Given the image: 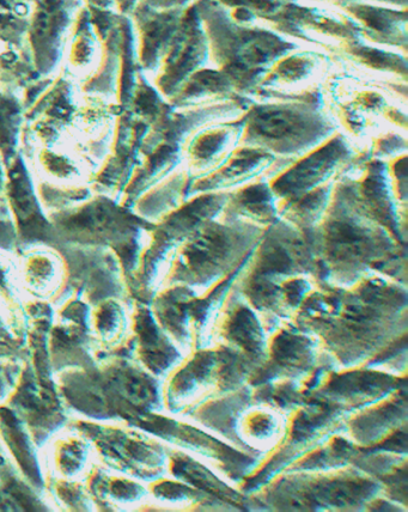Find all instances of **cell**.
Here are the masks:
<instances>
[{
	"instance_id": "277c9868",
	"label": "cell",
	"mask_w": 408,
	"mask_h": 512,
	"mask_svg": "<svg viewBox=\"0 0 408 512\" xmlns=\"http://www.w3.org/2000/svg\"><path fill=\"white\" fill-rule=\"evenodd\" d=\"M264 233L259 225L240 219H209L176 246L158 290L180 285L207 294L245 264Z\"/></svg>"
},
{
	"instance_id": "d4e9b609",
	"label": "cell",
	"mask_w": 408,
	"mask_h": 512,
	"mask_svg": "<svg viewBox=\"0 0 408 512\" xmlns=\"http://www.w3.org/2000/svg\"><path fill=\"white\" fill-rule=\"evenodd\" d=\"M273 155L269 152L253 149L243 148L236 152L234 156L230 157L225 166L216 170L210 176V179H203L197 182L194 186V191L207 192L217 190L229 185H235L237 182L251 179L252 176L257 175L261 170L269 167L273 162Z\"/></svg>"
},
{
	"instance_id": "6da1fadb",
	"label": "cell",
	"mask_w": 408,
	"mask_h": 512,
	"mask_svg": "<svg viewBox=\"0 0 408 512\" xmlns=\"http://www.w3.org/2000/svg\"><path fill=\"white\" fill-rule=\"evenodd\" d=\"M294 322L319 340L337 369L373 368L407 350V289L373 274L339 288L320 283Z\"/></svg>"
},
{
	"instance_id": "3957f363",
	"label": "cell",
	"mask_w": 408,
	"mask_h": 512,
	"mask_svg": "<svg viewBox=\"0 0 408 512\" xmlns=\"http://www.w3.org/2000/svg\"><path fill=\"white\" fill-rule=\"evenodd\" d=\"M162 382L125 352L106 363L58 376L60 394L72 410L127 425L145 414L164 412Z\"/></svg>"
},
{
	"instance_id": "ba28073f",
	"label": "cell",
	"mask_w": 408,
	"mask_h": 512,
	"mask_svg": "<svg viewBox=\"0 0 408 512\" xmlns=\"http://www.w3.org/2000/svg\"><path fill=\"white\" fill-rule=\"evenodd\" d=\"M242 266L205 295L174 285L157 290L151 297L149 306L158 325L185 356L213 346L218 315Z\"/></svg>"
},
{
	"instance_id": "4dcf8cb0",
	"label": "cell",
	"mask_w": 408,
	"mask_h": 512,
	"mask_svg": "<svg viewBox=\"0 0 408 512\" xmlns=\"http://www.w3.org/2000/svg\"><path fill=\"white\" fill-rule=\"evenodd\" d=\"M22 108L14 96L0 94V156L8 167L21 152Z\"/></svg>"
},
{
	"instance_id": "cb8c5ba5",
	"label": "cell",
	"mask_w": 408,
	"mask_h": 512,
	"mask_svg": "<svg viewBox=\"0 0 408 512\" xmlns=\"http://www.w3.org/2000/svg\"><path fill=\"white\" fill-rule=\"evenodd\" d=\"M93 308L91 325H93L96 340L112 349L123 345L125 350L131 334L129 302L109 298Z\"/></svg>"
},
{
	"instance_id": "e575fe53",
	"label": "cell",
	"mask_w": 408,
	"mask_h": 512,
	"mask_svg": "<svg viewBox=\"0 0 408 512\" xmlns=\"http://www.w3.org/2000/svg\"><path fill=\"white\" fill-rule=\"evenodd\" d=\"M52 490L66 507L77 511L89 510L90 498L78 484H72L70 480H57L52 485Z\"/></svg>"
},
{
	"instance_id": "30bf717a",
	"label": "cell",
	"mask_w": 408,
	"mask_h": 512,
	"mask_svg": "<svg viewBox=\"0 0 408 512\" xmlns=\"http://www.w3.org/2000/svg\"><path fill=\"white\" fill-rule=\"evenodd\" d=\"M197 10L206 23L213 57L234 87L246 88L274 60L294 47L270 33L234 26L211 3L200 2Z\"/></svg>"
},
{
	"instance_id": "7402d4cb",
	"label": "cell",
	"mask_w": 408,
	"mask_h": 512,
	"mask_svg": "<svg viewBox=\"0 0 408 512\" xmlns=\"http://www.w3.org/2000/svg\"><path fill=\"white\" fill-rule=\"evenodd\" d=\"M16 262L18 286L34 300L51 302L63 289L65 266L57 249L33 246L20 249Z\"/></svg>"
},
{
	"instance_id": "4316f807",
	"label": "cell",
	"mask_w": 408,
	"mask_h": 512,
	"mask_svg": "<svg viewBox=\"0 0 408 512\" xmlns=\"http://www.w3.org/2000/svg\"><path fill=\"white\" fill-rule=\"evenodd\" d=\"M276 195L271 190V187L263 184H255L243 188L242 191L235 194V197L230 199L229 207H225L228 213L237 216L239 219L247 217L248 223L254 225L273 224L276 219V203H274Z\"/></svg>"
},
{
	"instance_id": "2e32d148",
	"label": "cell",
	"mask_w": 408,
	"mask_h": 512,
	"mask_svg": "<svg viewBox=\"0 0 408 512\" xmlns=\"http://www.w3.org/2000/svg\"><path fill=\"white\" fill-rule=\"evenodd\" d=\"M407 389L401 387L385 398L359 408L346 417L344 432L361 449L395 450L391 444L406 440ZM404 453V451H401Z\"/></svg>"
},
{
	"instance_id": "ac0fdd59",
	"label": "cell",
	"mask_w": 408,
	"mask_h": 512,
	"mask_svg": "<svg viewBox=\"0 0 408 512\" xmlns=\"http://www.w3.org/2000/svg\"><path fill=\"white\" fill-rule=\"evenodd\" d=\"M9 405L38 447L68 422L56 389L40 383L30 365L22 371Z\"/></svg>"
},
{
	"instance_id": "52a82bcc",
	"label": "cell",
	"mask_w": 408,
	"mask_h": 512,
	"mask_svg": "<svg viewBox=\"0 0 408 512\" xmlns=\"http://www.w3.org/2000/svg\"><path fill=\"white\" fill-rule=\"evenodd\" d=\"M252 368L221 345L190 353L162 382L164 413L182 417L217 395L246 386Z\"/></svg>"
},
{
	"instance_id": "1f68e13d",
	"label": "cell",
	"mask_w": 408,
	"mask_h": 512,
	"mask_svg": "<svg viewBox=\"0 0 408 512\" xmlns=\"http://www.w3.org/2000/svg\"><path fill=\"white\" fill-rule=\"evenodd\" d=\"M89 455V443L85 438H60L53 447V465L58 474L72 480L81 477L88 468Z\"/></svg>"
},
{
	"instance_id": "5bb4252c",
	"label": "cell",
	"mask_w": 408,
	"mask_h": 512,
	"mask_svg": "<svg viewBox=\"0 0 408 512\" xmlns=\"http://www.w3.org/2000/svg\"><path fill=\"white\" fill-rule=\"evenodd\" d=\"M54 249L62 255L65 282L52 301L53 306L72 296L82 298L91 308L109 298L130 302L123 267L112 249L78 245Z\"/></svg>"
},
{
	"instance_id": "603a6c76",
	"label": "cell",
	"mask_w": 408,
	"mask_h": 512,
	"mask_svg": "<svg viewBox=\"0 0 408 512\" xmlns=\"http://www.w3.org/2000/svg\"><path fill=\"white\" fill-rule=\"evenodd\" d=\"M0 435L28 483L36 491L44 489V478L32 447V438L10 408L0 407Z\"/></svg>"
},
{
	"instance_id": "44dd1931",
	"label": "cell",
	"mask_w": 408,
	"mask_h": 512,
	"mask_svg": "<svg viewBox=\"0 0 408 512\" xmlns=\"http://www.w3.org/2000/svg\"><path fill=\"white\" fill-rule=\"evenodd\" d=\"M207 53V40L200 27V18L196 8L186 11L181 17L178 30L168 47V57L158 85L164 94H178L188 78L196 73Z\"/></svg>"
},
{
	"instance_id": "5b68a950",
	"label": "cell",
	"mask_w": 408,
	"mask_h": 512,
	"mask_svg": "<svg viewBox=\"0 0 408 512\" xmlns=\"http://www.w3.org/2000/svg\"><path fill=\"white\" fill-rule=\"evenodd\" d=\"M381 496V481L356 466L282 472L247 493L249 507L273 511H361Z\"/></svg>"
},
{
	"instance_id": "ffe728a7",
	"label": "cell",
	"mask_w": 408,
	"mask_h": 512,
	"mask_svg": "<svg viewBox=\"0 0 408 512\" xmlns=\"http://www.w3.org/2000/svg\"><path fill=\"white\" fill-rule=\"evenodd\" d=\"M352 152L343 139H328L312 154L272 182L271 190L277 198L294 201L302 195L324 186L338 169L349 161Z\"/></svg>"
},
{
	"instance_id": "9a60e30c",
	"label": "cell",
	"mask_w": 408,
	"mask_h": 512,
	"mask_svg": "<svg viewBox=\"0 0 408 512\" xmlns=\"http://www.w3.org/2000/svg\"><path fill=\"white\" fill-rule=\"evenodd\" d=\"M6 198L17 233V251L33 246L56 247V230L42 206L35 180L22 152L6 167Z\"/></svg>"
},
{
	"instance_id": "8d00e7d4",
	"label": "cell",
	"mask_w": 408,
	"mask_h": 512,
	"mask_svg": "<svg viewBox=\"0 0 408 512\" xmlns=\"http://www.w3.org/2000/svg\"><path fill=\"white\" fill-rule=\"evenodd\" d=\"M146 2L151 6H156V8L180 9L181 6L186 5L190 0H146Z\"/></svg>"
},
{
	"instance_id": "d6a6232c",
	"label": "cell",
	"mask_w": 408,
	"mask_h": 512,
	"mask_svg": "<svg viewBox=\"0 0 408 512\" xmlns=\"http://www.w3.org/2000/svg\"><path fill=\"white\" fill-rule=\"evenodd\" d=\"M349 10L367 23L368 28L374 30L379 38L388 39V42L398 40V44L400 39L406 41L405 29L401 28V23L406 22V17L400 20L399 12H389L363 5H350Z\"/></svg>"
},
{
	"instance_id": "836d02e7",
	"label": "cell",
	"mask_w": 408,
	"mask_h": 512,
	"mask_svg": "<svg viewBox=\"0 0 408 512\" xmlns=\"http://www.w3.org/2000/svg\"><path fill=\"white\" fill-rule=\"evenodd\" d=\"M234 136V128H223V130L202 134L191 145L192 160L204 167L209 163H217V160L224 155L225 148L228 149L233 143Z\"/></svg>"
},
{
	"instance_id": "f546056e",
	"label": "cell",
	"mask_w": 408,
	"mask_h": 512,
	"mask_svg": "<svg viewBox=\"0 0 408 512\" xmlns=\"http://www.w3.org/2000/svg\"><path fill=\"white\" fill-rule=\"evenodd\" d=\"M90 490L101 501L136 504L150 497L149 485L129 477H108L107 474L96 472L90 481Z\"/></svg>"
},
{
	"instance_id": "d6986e66",
	"label": "cell",
	"mask_w": 408,
	"mask_h": 512,
	"mask_svg": "<svg viewBox=\"0 0 408 512\" xmlns=\"http://www.w3.org/2000/svg\"><path fill=\"white\" fill-rule=\"evenodd\" d=\"M126 352L161 381L186 357L158 325L149 303L138 301L131 306V334Z\"/></svg>"
},
{
	"instance_id": "74e56055",
	"label": "cell",
	"mask_w": 408,
	"mask_h": 512,
	"mask_svg": "<svg viewBox=\"0 0 408 512\" xmlns=\"http://www.w3.org/2000/svg\"><path fill=\"white\" fill-rule=\"evenodd\" d=\"M381 2H391L394 4H406L407 0H381Z\"/></svg>"
},
{
	"instance_id": "7a4b0ae2",
	"label": "cell",
	"mask_w": 408,
	"mask_h": 512,
	"mask_svg": "<svg viewBox=\"0 0 408 512\" xmlns=\"http://www.w3.org/2000/svg\"><path fill=\"white\" fill-rule=\"evenodd\" d=\"M338 187L319 224L308 231L321 283L346 288L373 274L400 282L401 274L406 277L401 241L364 209L352 184Z\"/></svg>"
},
{
	"instance_id": "8fae6325",
	"label": "cell",
	"mask_w": 408,
	"mask_h": 512,
	"mask_svg": "<svg viewBox=\"0 0 408 512\" xmlns=\"http://www.w3.org/2000/svg\"><path fill=\"white\" fill-rule=\"evenodd\" d=\"M160 438L169 447L185 451L215 469L241 489L243 480L259 466L257 457L243 453L221 437L185 418L157 412L145 414L130 424Z\"/></svg>"
},
{
	"instance_id": "8992f818",
	"label": "cell",
	"mask_w": 408,
	"mask_h": 512,
	"mask_svg": "<svg viewBox=\"0 0 408 512\" xmlns=\"http://www.w3.org/2000/svg\"><path fill=\"white\" fill-rule=\"evenodd\" d=\"M47 215L57 234L54 248L78 245L112 249L123 267L126 284L136 273L156 225L120 200L96 192L82 203Z\"/></svg>"
},
{
	"instance_id": "4fadbf2b",
	"label": "cell",
	"mask_w": 408,
	"mask_h": 512,
	"mask_svg": "<svg viewBox=\"0 0 408 512\" xmlns=\"http://www.w3.org/2000/svg\"><path fill=\"white\" fill-rule=\"evenodd\" d=\"M330 368L337 367L319 340L294 321H288L269 332L265 361L254 371L248 384L260 386L291 381L302 384L308 393L324 371Z\"/></svg>"
},
{
	"instance_id": "f1b7e54d",
	"label": "cell",
	"mask_w": 408,
	"mask_h": 512,
	"mask_svg": "<svg viewBox=\"0 0 408 512\" xmlns=\"http://www.w3.org/2000/svg\"><path fill=\"white\" fill-rule=\"evenodd\" d=\"M8 253L0 251V316L18 331L24 332L27 325L24 303L20 297L16 265L8 258Z\"/></svg>"
},
{
	"instance_id": "e0dca14e",
	"label": "cell",
	"mask_w": 408,
	"mask_h": 512,
	"mask_svg": "<svg viewBox=\"0 0 408 512\" xmlns=\"http://www.w3.org/2000/svg\"><path fill=\"white\" fill-rule=\"evenodd\" d=\"M267 339L269 329L265 322L233 285L218 315L213 346L221 345L237 353L252 368L253 375L265 361Z\"/></svg>"
},
{
	"instance_id": "83f0119b",
	"label": "cell",
	"mask_w": 408,
	"mask_h": 512,
	"mask_svg": "<svg viewBox=\"0 0 408 512\" xmlns=\"http://www.w3.org/2000/svg\"><path fill=\"white\" fill-rule=\"evenodd\" d=\"M44 511L46 505L17 477L0 447V510Z\"/></svg>"
},
{
	"instance_id": "d590c367",
	"label": "cell",
	"mask_w": 408,
	"mask_h": 512,
	"mask_svg": "<svg viewBox=\"0 0 408 512\" xmlns=\"http://www.w3.org/2000/svg\"><path fill=\"white\" fill-rule=\"evenodd\" d=\"M6 167L0 156V221L11 219L8 198H6Z\"/></svg>"
},
{
	"instance_id": "9c48e42d",
	"label": "cell",
	"mask_w": 408,
	"mask_h": 512,
	"mask_svg": "<svg viewBox=\"0 0 408 512\" xmlns=\"http://www.w3.org/2000/svg\"><path fill=\"white\" fill-rule=\"evenodd\" d=\"M243 125L242 143L247 148L283 156L307 154L333 132L318 109L303 103L254 107Z\"/></svg>"
},
{
	"instance_id": "7c38bea8",
	"label": "cell",
	"mask_w": 408,
	"mask_h": 512,
	"mask_svg": "<svg viewBox=\"0 0 408 512\" xmlns=\"http://www.w3.org/2000/svg\"><path fill=\"white\" fill-rule=\"evenodd\" d=\"M75 429L94 444L106 466L146 485L169 477V446L143 430L77 422Z\"/></svg>"
},
{
	"instance_id": "484cf974",
	"label": "cell",
	"mask_w": 408,
	"mask_h": 512,
	"mask_svg": "<svg viewBox=\"0 0 408 512\" xmlns=\"http://www.w3.org/2000/svg\"><path fill=\"white\" fill-rule=\"evenodd\" d=\"M26 356L24 332L0 316V400L14 392L23 371L20 364Z\"/></svg>"
}]
</instances>
